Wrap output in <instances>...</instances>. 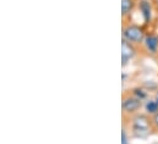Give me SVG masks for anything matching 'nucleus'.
Here are the masks:
<instances>
[{"label":"nucleus","instance_id":"f257e3e1","mask_svg":"<svg viewBox=\"0 0 158 144\" xmlns=\"http://www.w3.org/2000/svg\"><path fill=\"white\" fill-rule=\"evenodd\" d=\"M153 123L152 118L147 117L146 115H136L132 118V133L135 137L145 138L150 134L151 125Z\"/></svg>","mask_w":158,"mask_h":144},{"label":"nucleus","instance_id":"20e7f679","mask_svg":"<svg viewBox=\"0 0 158 144\" xmlns=\"http://www.w3.org/2000/svg\"><path fill=\"white\" fill-rule=\"evenodd\" d=\"M135 53L136 51H135V48L132 46V44L123 38V42H121V59H123V64L125 65L126 61L131 60L135 56Z\"/></svg>","mask_w":158,"mask_h":144},{"label":"nucleus","instance_id":"9b49d317","mask_svg":"<svg viewBox=\"0 0 158 144\" xmlns=\"http://www.w3.org/2000/svg\"><path fill=\"white\" fill-rule=\"evenodd\" d=\"M152 121H153V125L156 126L158 128V114H156V115H153V117H152Z\"/></svg>","mask_w":158,"mask_h":144},{"label":"nucleus","instance_id":"0eeeda50","mask_svg":"<svg viewBox=\"0 0 158 144\" xmlns=\"http://www.w3.org/2000/svg\"><path fill=\"white\" fill-rule=\"evenodd\" d=\"M132 9H134V1L132 0H121V12H123V16H126Z\"/></svg>","mask_w":158,"mask_h":144},{"label":"nucleus","instance_id":"9d476101","mask_svg":"<svg viewBox=\"0 0 158 144\" xmlns=\"http://www.w3.org/2000/svg\"><path fill=\"white\" fill-rule=\"evenodd\" d=\"M121 144H129V139H127V134H126L125 128H123V131H121Z\"/></svg>","mask_w":158,"mask_h":144},{"label":"nucleus","instance_id":"6e6552de","mask_svg":"<svg viewBox=\"0 0 158 144\" xmlns=\"http://www.w3.org/2000/svg\"><path fill=\"white\" fill-rule=\"evenodd\" d=\"M146 110L148 114H152V115L158 114V103L156 100H148L146 104Z\"/></svg>","mask_w":158,"mask_h":144},{"label":"nucleus","instance_id":"39448f33","mask_svg":"<svg viewBox=\"0 0 158 144\" xmlns=\"http://www.w3.org/2000/svg\"><path fill=\"white\" fill-rule=\"evenodd\" d=\"M140 11L145 18V22H148L151 20V5L147 0H142L140 2Z\"/></svg>","mask_w":158,"mask_h":144},{"label":"nucleus","instance_id":"423d86ee","mask_svg":"<svg viewBox=\"0 0 158 144\" xmlns=\"http://www.w3.org/2000/svg\"><path fill=\"white\" fill-rule=\"evenodd\" d=\"M145 44H146V48H147L151 53H156L158 49V38L155 36L146 37Z\"/></svg>","mask_w":158,"mask_h":144},{"label":"nucleus","instance_id":"7ed1b4c3","mask_svg":"<svg viewBox=\"0 0 158 144\" xmlns=\"http://www.w3.org/2000/svg\"><path fill=\"white\" fill-rule=\"evenodd\" d=\"M141 105H142L141 99L136 98L135 95H123L121 108H123L124 114L132 115V114H135L140 110Z\"/></svg>","mask_w":158,"mask_h":144},{"label":"nucleus","instance_id":"f8f14e48","mask_svg":"<svg viewBox=\"0 0 158 144\" xmlns=\"http://www.w3.org/2000/svg\"><path fill=\"white\" fill-rule=\"evenodd\" d=\"M156 102L158 103V93H157V95H156Z\"/></svg>","mask_w":158,"mask_h":144},{"label":"nucleus","instance_id":"f03ea898","mask_svg":"<svg viewBox=\"0 0 158 144\" xmlns=\"http://www.w3.org/2000/svg\"><path fill=\"white\" fill-rule=\"evenodd\" d=\"M123 38L130 43H141L145 39L143 31L136 25H129L123 30Z\"/></svg>","mask_w":158,"mask_h":144},{"label":"nucleus","instance_id":"ddd939ff","mask_svg":"<svg viewBox=\"0 0 158 144\" xmlns=\"http://www.w3.org/2000/svg\"><path fill=\"white\" fill-rule=\"evenodd\" d=\"M156 4H157V6H158V0H156Z\"/></svg>","mask_w":158,"mask_h":144},{"label":"nucleus","instance_id":"1a4fd4ad","mask_svg":"<svg viewBox=\"0 0 158 144\" xmlns=\"http://www.w3.org/2000/svg\"><path fill=\"white\" fill-rule=\"evenodd\" d=\"M134 95L142 100L146 97V93H143V90H141V89H134Z\"/></svg>","mask_w":158,"mask_h":144}]
</instances>
